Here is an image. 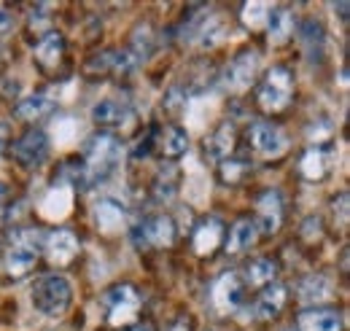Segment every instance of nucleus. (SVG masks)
<instances>
[{"label": "nucleus", "instance_id": "obj_1", "mask_svg": "<svg viewBox=\"0 0 350 331\" xmlns=\"http://www.w3.org/2000/svg\"><path fill=\"white\" fill-rule=\"evenodd\" d=\"M122 159V143L119 137L108 135V132H100L94 137H89L87 146H84V162H81V183L92 189L103 181H108L113 175V170L119 167Z\"/></svg>", "mask_w": 350, "mask_h": 331}, {"label": "nucleus", "instance_id": "obj_2", "mask_svg": "<svg viewBox=\"0 0 350 331\" xmlns=\"http://www.w3.org/2000/svg\"><path fill=\"white\" fill-rule=\"evenodd\" d=\"M44 237L38 229H14L5 246V269L11 278H25L41 259Z\"/></svg>", "mask_w": 350, "mask_h": 331}, {"label": "nucleus", "instance_id": "obj_3", "mask_svg": "<svg viewBox=\"0 0 350 331\" xmlns=\"http://www.w3.org/2000/svg\"><path fill=\"white\" fill-rule=\"evenodd\" d=\"M100 304L105 310V321L108 326H116V329H130L137 323L140 318V307H143V299H140V291L135 289L132 283H116L100 296Z\"/></svg>", "mask_w": 350, "mask_h": 331}, {"label": "nucleus", "instance_id": "obj_4", "mask_svg": "<svg viewBox=\"0 0 350 331\" xmlns=\"http://www.w3.org/2000/svg\"><path fill=\"white\" fill-rule=\"evenodd\" d=\"M294 100V73L286 65H275L256 86V105L264 114H283Z\"/></svg>", "mask_w": 350, "mask_h": 331}, {"label": "nucleus", "instance_id": "obj_5", "mask_svg": "<svg viewBox=\"0 0 350 331\" xmlns=\"http://www.w3.org/2000/svg\"><path fill=\"white\" fill-rule=\"evenodd\" d=\"M33 307L46 318H59L73 304V286L65 275H44L33 286Z\"/></svg>", "mask_w": 350, "mask_h": 331}, {"label": "nucleus", "instance_id": "obj_6", "mask_svg": "<svg viewBox=\"0 0 350 331\" xmlns=\"http://www.w3.org/2000/svg\"><path fill=\"white\" fill-rule=\"evenodd\" d=\"M245 140L248 148L262 157V159H280L288 151V137L280 127L269 124V122H254L245 129Z\"/></svg>", "mask_w": 350, "mask_h": 331}, {"label": "nucleus", "instance_id": "obj_7", "mask_svg": "<svg viewBox=\"0 0 350 331\" xmlns=\"http://www.w3.org/2000/svg\"><path fill=\"white\" fill-rule=\"evenodd\" d=\"M11 157L14 162L25 170H36L46 162L49 157V135L38 127H30L11 143Z\"/></svg>", "mask_w": 350, "mask_h": 331}, {"label": "nucleus", "instance_id": "obj_8", "mask_svg": "<svg viewBox=\"0 0 350 331\" xmlns=\"http://www.w3.org/2000/svg\"><path fill=\"white\" fill-rule=\"evenodd\" d=\"M256 73H259V51L243 49L234 54V59H229V65L224 70V83L229 92H245L256 81Z\"/></svg>", "mask_w": 350, "mask_h": 331}, {"label": "nucleus", "instance_id": "obj_9", "mask_svg": "<svg viewBox=\"0 0 350 331\" xmlns=\"http://www.w3.org/2000/svg\"><path fill=\"white\" fill-rule=\"evenodd\" d=\"M283 218H286V207H283V197L280 191L275 189H267L256 197V229H259V237H272L280 232L283 226Z\"/></svg>", "mask_w": 350, "mask_h": 331}, {"label": "nucleus", "instance_id": "obj_10", "mask_svg": "<svg viewBox=\"0 0 350 331\" xmlns=\"http://www.w3.org/2000/svg\"><path fill=\"white\" fill-rule=\"evenodd\" d=\"M245 299V283L237 272H224L221 278L213 280L211 286V302H213V310L219 315H229L234 313Z\"/></svg>", "mask_w": 350, "mask_h": 331}, {"label": "nucleus", "instance_id": "obj_11", "mask_svg": "<svg viewBox=\"0 0 350 331\" xmlns=\"http://www.w3.org/2000/svg\"><path fill=\"white\" fill-rule=\"evenodd\" d=\"M334 162H337V148L332 143H315L299 159V175L310 183H318L332 175Z\"/></svg>", "mask_w": 350, "mask_h": 331}, {"label": "nucleus", "instance_id": "obj_12", "mask_svg": "<svg viewBox=\"0 0 350 331\" xmlns=\"http://www.w3.org/2000/svg\"><path fill=\"white\" fill-rule=\"evenodd\" d=\"M175 221L170 215L159 213V215H151L143 221V226L137 229V246L140 248H170L175 243Z\"/></svg>", "mask_w": 350, "mask_h": 331}, {"label": "nucleus", "instance_id": "obj_13", "mask_svg": "<svg viewBox=\"0 0 350 331\" xmlns=\"http://www.w3.org/2000/svg\"><path fill=\"white\" fill-rule=\"evenodd\" d=\"M224 237H226L224 221L216 215H205L191 232V248L197 256H213L224 246Z\"/></svg>", "mask_w": 350, "mask_h": 331}, {"label": "nucleus", "instance_id": "obj_14", "mask_svg": "<svg viewBox=\"0 0 350 331\" xmlns=\"http://www.w3.org/2000/svg\"><path fill=\"white\" fill-rule=\"evenodd\" d=\"M151 146L165 157V159H178L189 151V135L178 124H162L151 132Z\"/></svg>", "mask_w": 350, "mask_h": 331}, {"label": "nucleus", "instance_id": "obj_15", "mask_svg": "<svg viewBox=\"0 0 350 331\" xmlns=\"http://www.w3.org/2000/svg\"><path fill=\"white\" fill-rule=\"evenodd\" d=\"M259 243V229L254 224V218H240L229 226L226 237H224V250L229 256H240L245 250H251Z\"/></svg>", "mask_w": 350, "mask_h": 331}, {"label": "nucleus", "instance_id": "obj_16", "mask_svg": "<svg viewBox=\"0 0 350 331\" xmlns=\"http://www.w3.org/2000/svg\"><path fill=\"white\" fill-rule=\"evenodd\" d=\"M286 302H288V289H286L283 283H269V286H264L262 293L256 296L254 313H256L259 321H275V318L283 313Z\"/></svg>", "mask_w": 350, "mask_h": 331}, {"label": "nucleus", "instance_id": "obj_17", "mask_svg": "<svg viewBox=\"0 0 350 331\" xmlns=\"http://www.w3.org/2000/svg\"><path fill=\"white\" fill-rule=\"evenodd\" d=\"M62 57H65V38H62V33H54V30L44 33L38 38V43H36V62H38V68L46 70V73H51V70L59 68Z\"/></svg>", "mask_w": 350, "mask_h": 331}, {"label": "nucleus", "instance_id": "obj_18", "mask_svg": "<svg viewBox=\"0 0 350 331\" xmlns=\"http://www.w3.org/2000/svg\"><path fill=\"white\" fill-rule=\"evenodd\" d=\"M46 253H49V261L57 264V267H65L76 259L79 253V240L70 229H57L46 237Z\"/></svg>", "mask_w": 350, "mask_h": 331}, {"label": "nucleus", "instance_id": "obj_19", "mask_svg": "<svg viewBox=\"0 0 350 331\" xmlns=\"http://www.w3.org/2000/svg\"><path fill=\"white\" fill-rule=\"evenodd\" d=\"M297 331H342V315L326 307L302 310L297 318Z\"/></svg>", "mask_w": 350, "mask_h": 331}, {"label": "nucleus", "instance_id": "obj_20", "mask_svg": "<svg viewBox=\"0 0 350 331\" xmlns=\"http://www.w3.org/2000/svg\"><path fill=\"white\" fill-rule=\"evenodd\" d=\"M92 119H94V124L119 129V127H130L132 119H135V114H132V108L127 103L100 100V103L92 108Z\"/></svg>", "mask_w": 350, "mask_h": 331}, {"label": "nucleus", "instance_id": "obj_21", "mask_svg": "<svg viewBox=\"0 0 350 331\" xmlns=\"http://www.w3.org/2000/svg\"><path fill=\"white\" fill-rule=\"evenodd\" d=\"M234 143H237V129L232 122H221L208 137H205V154L216 162L229 159V154L234 151Z\"/></svg>", "mask_w": 350, "mask_h": 331}, {"label": "nucleus", "instance_id": "obj_22", "mask_svg": "<svg viewBox=\"0 0 350 331\" xmlns=\"http://www.w3.org/2000/svg\"><path fill=\"white\" fill-rule=\"evenodd\" d=\"M294 27H297V19L288 8H272L269 16H267V36H269V43L272 46H283V43L291 41L294 36Z\"/></svg>", "mask_w": 350, "mask_h": 331}, {"label": "nucleus", "instance_id": "obj_23", "mask_svg": "<svg viewBox=\"0 0 350 331\" xmlns=\"http://www.w3.org/2000/svg\"><path fill=\"white\" fill-rule=\"evenodd\" d=\"M299 43H302L305 57L310 62H321L323 59V49H326V33H323L321 22L305 19L299 25Z\"/></svg>", "mask_w": 350, "mask_h": 331}, {"label": "nucleus", "instance_id": "obj_24", "mask_svg": "<svg viewBox=\"0 0 350 331\" xmlns=\"http://www.w3.org/2000/svg\"><path fill=\"white\" fill-rule=\"evenodd\" d=\"M278 272H280V267H278V261H275V259L259 256V259L248 261V267H245V280H243V283H245V286H251V289H264V286L275 283Z\"/></svg>", "mask_w": 350, "mask_h": 331}, {"label": "nucleus", "instance_id": "obj_25", "mask_svg": "<svg viewBox=\"0 0 350 331\" xmlns=\"http://www.w3.org/2000/svg\"><path fill=\"white\" fill-rule=\"evenodd\" d=\"M178 186H180V172L175 165H162L157 178H154V197L159 202H170L175 194H178Z\"/></svg>", "mask_w": 350, "mask_h": 331}, {"label": "nucleus", "instance_id": "obj_26", "mask_svg": "<svg viewBox=\"0 0 350 331\" xmlns=\"http://www.w3.org/2000/svg\"><path fill=\"white\" fill-rule=\"evenodd\" d=\"M97 226L105 235H116L124 226V207L113 200H103L97 205Z\"/></svg>", "mask_w": 350, "mask_h": 331}, {"label": "nucleus", "instance_id": "obj_27", "mask_svg": "<svg viewBox=\"0 0 350 331\" xmlns=\"http://www.w3.org/2000/svg\"><path fill=\"white\" fill-rule=\"evenodd\" d=\"M51 108H54V103H51L49 94H30V97H25V100L16 103V111L14 114L19 119H25V122H38V119H44Z\"/></svg>", "mask_w": 350, "mask_h": 331}, {"label": "nucleus", "instance_id": "obj_28", "mask_svg": "<svg viewBox=\"0 0 350 331\" xmlns=\"http://www.w3.org/2000/svg\"><path fill=\"white\" fill-rule=\"evenodd\" d=\"M332 296V280L326 275H310L299 283V299L305 304H315Z\"/></svg>", "mask_w": 350, "mask_h": 331}, {"label": "nucleus", "instance_id": "obj_29", "mask_svg": "<svg viewBox=\"0 0 350 331\" xmlns=\"http://www.w3.org/2000/svg\"><path fill=\"white\" fill-rule=\"evenodd\" d=\"M251 175V165L245 159H224L219 162V181L224 186H240Z\"/></svg>", "mask_w": 350, "mask_h": 331}, {"label": "nucleus", "instance_id": "obj_30", "mask_svg": "<svg viewBox=\"0 0 350 331\" xmlns=\"http://www.w3.org/2000/svg\"><path fill=\"white\" fill-rule=\"evenodd\" d=\"M269 11H272V8H269L267 3H245V5H243V22H245L251 30H264Z\"/></svg>", "mask_w": 350, "mask_h": 331}, {"label": "nucleus", "instance_id": "obj_31", "mask_svg": "<svg viewBox=\"0 0 350 331\" xmlns=\"http://www.w3.org/2000/svg\"><path fill=\"white\" fill-rule=\"evenodd\" d=\"M348 191H340L334 200H332V215H334V224H340L342 229L348 226Z\"/></svg>", "mask_w": 350, "mask_h": 331}, {"label": "nucleus", "instance_id": "obj_32", "mask_svg": "<svg viewBox=\"0 0 350 331\" xmlns=\"http://www.w3.org/2000/svg\"><path fill=\"white\" fill-rule=\"evenodd\" d=\"M165 331H194V318L189 313H180V315H175L173 321L167 323Z\"/></svg>", "mask_w": 350, "mask_h": 331}, {"label": "nucleus", "instance_id": "obj_33", "mask_svg": "<svg viewBox=\"0 0 350 331\" xmlns=\"http://www.w3.org/2000/svg\"><path fill=\"white\" fill-rule=\"evenodd\" d=\"M321 229H323V226H321V218L312 215V218H307V224L302 226V237L310 240V243H312V240H321Z\"/></svg>", "mask_w": 350, "mask_h": 331}, {"label": "nucleus", "instance_id": "obj_34", "mask_svg": "<svg viewBox=\"0 0 350 331\" xmlns=\"http://www.w3.org/2000/svg\"><path fill=\"white\" fill-rule=\"evenodd\" d=\"M11 27H14V14L5 5H0V36H8Z\"/></svg>", "mask_w": 350, "mask_h": 331}, {"label": "nucleus", "instance_id": "obj_35", "mask_svg": "<svg viewBox=\"0 0 350 331\" xmlns=\"http://www.w3.org/2000/svg\"><path fill=\"white\" fill-rule=\"evenodd\" d=\"M178 94H180V89H178V86H175V89H170V94L165 97V111H170V114H178V111L183 108V105L178 103Z\"/></svg>", "mask_w": 350, "mask_h": 331}, {"label": "nucleus", "instance_id": "obj_36", "mask_svg": "<svg viewBox=\"0 0 350 331\" xmlns=\"http://www.w3.org/2000/svg\"><path fill=\"white\" fill-rule=\"evenodd\" d=\"M3 146H5V127H0V154H3Z\"/></svg>", "mask_w": 350, "mask_h": 331}, {"label": "nucleus", "instance_id": "obj_37", "mask_svg": "<svg viewBox=\"0 0 350 331\" xmlns=\"http://www.w3.org/2000/svg\"><path fill=\"white\" fill-rule=\"evenodd\" d=\"M127 331H148V329H146V326H140V323H135V326H130Z\"/></svg>", "mask_w": 350, "mask_h": 331}, {"label": "nucleus", "instance_id": "obj_38", "mask_svg": "<svg viewBox=\"0 0 350 331\" xmlns=\"http://www.w3.org/2000/svg\"><path fill=\"white\" fill-rule=\"evenodd\" d=\"M3 200H5V186L0 183V202H3Z\"/></svg>", "mask_w": 350, "mask_h": 331}, {"label": "nucleus", "instance_id": "obj_39", "mask_svg": "<svg viewBox=\"0 0 350 331\" xmlns=\"http://www.w3.org/2000/svg\"><path fill=\"white\" fill-rule=\"evenodd\" d=\"M286 331H297V329H286Z\"/></svg>", "mask_w": 350, "mask_h": 331}]
</instances>
